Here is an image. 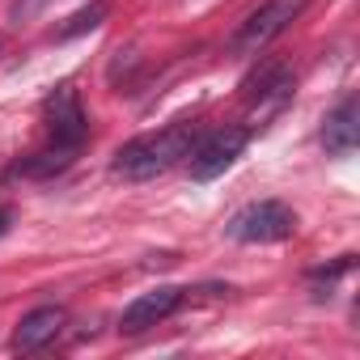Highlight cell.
I'll return each mask as SVG.
<instances>
[{"mask_svg":"<svg viewBox=\"0 0 360 360\" xmlns=\"http://www.w3.org/2000/svg\"><path fill=\"white\" fill-rule=\"evenodd\" d=\"M195 144H200V127L195 123H174L165 131H148V136L127 140L115 153V165L110 169L119 178H127V183H148V178L174 169L178 161H187Z\"/></svg>","mask_w":360,"mask_h":360,"instance_id":"cell-1","label":"cell"},{"mask_svg":"<svg viewBox=\"0 0 360 360\" xmlns=\"http://www.w3.org/2000/svg\"><path fill=\"white\" fill-rule=\"evenodd\" d=\"M9 229V212H0V233H5Z\"/></svg>","mask_w":360,"mask_h":360,"instance_id":"cell-13","label":"cell"},{"mask_svg":"<svg viewBox=\"0 0 360 360\" xmlns=\"http://www.w3.org/2000/svg\"><path fill=\"white\" fill-rule=\"evenodd\" d=\"M242 94H246V102H255V106H280L288 94H292V68L288 64H263L259 72H250L246 81H242Z\"/></svg>","mask_w":360,"mask_h":360,"instance_id":"cell-7","label":"cell"},{"mask_svg":"<svg viewBox=\"0 0 360 360\" xmlns=\"http://www.w3.org/2000/svg\"><path fill=\"white\" fill-rule=\"evenodd\" d=\"M356 140H360V106H356V98H347V102H339V106L326 115L322 144H326V153L347 157V153L356 148Z\"/></svg>","mask_w":360,"mask_h":360,"instance_id":"cell-9","label":"cell"},{"mask_svg":"<svg viewBox=\"0 0 360 360\" xmlns=\"http://www.w3.org/2000/svg\"><path fill=\"white\" fill-rule=\"evenodd\" d=\"M47 127H51L56 144H68V148H81V144H85L89 123H85V110H81L72 85H60V89L47 98Z\"/></svg>","mask_w":360,"mask_h":360,"instance_id":"cell-5","label":"cell"},{"mask_svg":"<svg viewBox=\"0 0 360 360\" xmlns=\"http://www.w3.org/2000/svg\"><path fill=\"white\" fill-rule=\"evenodd\" d=\"M72 157H77V148L56 144V148H43V153L26 157V161L18 165V174H22V178H51V174H64V169L72 165Z\"/></svg>","mask_w":360,"mask_h":360,"instance_id":"cell-10","label":"cell"},{"mask_svg":"<svg viewBox=\"0 0 360 360\" xmlns=\"http://www.w3.org/2000/svg\"><path fill=\"white\" fill-rule=\"evenodd\" d=\"M106 13H110L106 0H94L89 9H81V13L68 18V26H60V39H77V34H85V30H98V26L106 22Z\"/></svg>","mask_w":360,"mask_h":360,"instance_id":"cell-11","label":"cell"},{"mask_svg":"<svg viewBox=\"0 0 360 360\" xmlns=\"http://www.w3.org/2000/svg\"><path fill=\"white\" fill-rule=\"evenodd\" d=\"M292 229H297V217H292V208L280 204V200L250 204V208H242V212L229 221V238H233V242H246V246L284 242V238H292Z\"/></svg>","mask_w":360,"mask_h":360,"instance_id":"cell-3","label":"cell"},{"mask_svg":"<svg viewBox=\"0 0 360 360\" xmlns=\"http://www.w3.org/2000/svg\"><path fill=\"white\" fill-rule=\"evenodd\" d=\"M242 148H246V127H225V131L200 136V144L187 157V169L195 183H212V178H221L242 157Z\"/></svg>","mask_w":360,"mask_h":360,"instance_id":"cell-4","label":"cell"},{"mask_svg":"<svg viewBox=\"0 0 360 360\" xmlns=\"http://www.w3.org/2000/svg\"><path fill=\"white\" fill-rule=\"evenodd\" d=\"M305 5L309 0H267L263 9H255L246 22H242V30L233 34V56H259L271 39H280L301 13H305Z\"/></svg>","mask_w":360,"mask_h":360,"instance_id":"cell-2","label":"cell"},{"mask_svg":"<svg viewBox=\"0 0 360 360\" xmlns=\"http://www.w3.org/2000/svg\"><path fill=\"white\" fill-rule=\"evenodd\" d=\"M64 322H68V314H64L60 305H39V309H30V314L18 322L13 347H18V352H34V347L51 343V339L64 330Z\"/></svg>","mask_w":360,"mask_h":360,"instance_id":"cell-8","label":"cell"},{"mask_svg":"<svg viewBox=\"0 0 360 360\" xmlns=\"http://www.w3.org/2000/svg\"><path fill=\"white\" fill-rule=\"evenodd\" d=\"M183 297H187V288H153V292H140L127 309H123V318H119V330L123 335H140V330H148V326H157L161 318H169L178 305H183Z\"/></svg>","mask_w":360,"mask_h":360,"instance_id":"cell-6","label":"cell"},{"mask_svg":"<svg viewBox=\"0 0 360 360\" xmlns=\"http://www.w3.org/2000/svg\"><path fill=\"white\" fill-rule=\"evenodd\" d=\"M43 5H47V0H13V9H9V18H13V22H26V18L43 13Z\"/></svg>","mask_w":360,"mask_h":360,"instance_id":"cell-12","label":"cell"}]
</instances>
